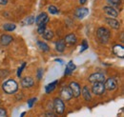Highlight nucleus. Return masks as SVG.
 <instances>
[{
	"label": "nucleus",
	"mask_w": 124,
	"mask_h": 117,
	"mask_svg": "<svg viewBox=\"0 0 124 117\" xmlns=\"http://www.w3.org/2000/svg\"><path fill=\"white\" fill-rule=\"evenodd\" d=\"M2 89L7 94H14L18 89V84L16 80L9 79L2 84Z\"/></svg>",
	"instance_id": "nucleus-1"
},
{
	"label": "nucleus",
	"mask_w": 124,
	"mask_h": 117,
	"mask_svg": "<svg viewBox=\"0 0 124 117\" xmlns=\"http://www.w3.org/2000/svg\"><path fill=\"white\" fill-rule=\"evenodd\" d=\"M110 35H111V31L107 28L104 27H100L96 30V37L98 39V41L101 44H106L108 43L109 39H110Z\"/></svg>",
	"instance_id": "nucleus-2"
},
{
	"label": "nucleus",
	"mask_w": 124,
	"mask_h": 117,
	"mask_svg": "<svg viewBox=\"0 0 124 117\" xmlns=\"http://www.w3.org/2000/svg\"><path fill=\"white\" fill-rule=\"evenodd\" d=\"M54 109L56 112V114L58 115H61L63 114L64 110H65V105H64V101L62 100L61 98H54Z\"/></svg>",
	"instance_id": "nucleus-3"
},
{
	"label": "nucleus",
	"mask_w": 124,
	"mask_h": 117,
	"mask_svg": "<svg viewBox=\"0 0 124 117\" xmlns=\"http://www.w3.org/2000/svg\"><path fill=\"white\" fill-rule=\"evenodd\" d=\"M92 91L95 95H101L104 93L105 91V87H104V83L103 82H96L93 83V87H92Z\"/></svg>",
	"instance_id": "nucleus-4"
},
{
	"label": "nucleus",
	"mask_w": 124,
	"mask_h": 117,
	"mask_svg": "<svg viewBox=\"0 0 124 117\" xmlns=\"http://www.w3.org/2000/svg\"><path fill=\"white\" fill-rule=\"evenodd\" d=\"M104 81H105V76H104V74L100 73H92L89 76V82L92 83V84L96 83V82H103L104 83Z\"/></svg>",
	"instance_id": "nucleus-5"
},
{
	"label": "nucleus",
	"mask_w": 124,
	"mask_h": 117,
	"mask_svg": "<svg viewBox=\"0 0 124 117\" xmlns=\"http://www.w3.org/2000/svg\"><path fill=\"white\" fill-rule=\"evenodd\" d=\"M69 88H70L72 93H73V97L78 98V97L80 96V94H81V88H80L78 83H77V82H71Z\"/></svg>",
	"instance_id": "nucleus-6"
},
{
	"label": "nucleus",
	"mask_w": 124,
	"mask_h": 117,
	"mask_svg": "<svg viewBox=\"0 0 124 117\" xmlns=\"http://www.w3.org/2000/svg\"><path fill=\"white\" fill-rule=\"evenodd\" d=\"M60 97L63 101H69L73 98V93L69 87L62 88L61 91H60Z\"/></svg>",
	"instance_id": "nucleus-7"
},
{
	"label": "nucleus",
	"mask_w": 124,
	"mask_h": 117,
	"mask_svg": "<svg viewBox=\"0 0 124 117\" xmlns=\"http://www.w3.org/2000/svg\"><path fill=\"white\" fill-rule=\"evenodd\" d=\"M89 14V9L87 8H78L76 11H75V16L78 18V19H83L84 17H86Z\"/></svg>",
	"instance_id": "nucleus-8"
},
{
	"label": "nucleus",
	"mask_w": 124,
	"mask_h": 117,
	"mask_svg": "<svg viewBox=\"0 0 124 117\" xmlns=\"http://www.w3.org/2000/svg\"><path fill=\"white\" fill-rule=\"evenodd\" d=\"M34 21L38 26L39 25H47V23L49 22V17L46 13H41L39 15H37V17L35 18Z\"/></svg>",
	"instance_id": "nucleus-9"
},
{
	"label": "nucleus",
	"mask_w": 124,
	"mask_h": 117,
	"mask_svg": "<svg viewBox=\"0 0 124 117\" xmlns=\"http://www.w3.org/2000/svg\"><path fill=\"white\" fill-rule=\"evenodd\" d=\"M20 84H21V87H22V88H31V87L34 85V81H33V79H32L31 77L26 76V77L22 78Z\"/></svg>",
	"instance_id": "nucleus-10"
},
{
	"label": "nucleus",
	"mask_w": 124,
	"mask_h": 117,
	"mask_svg": "<svg viewBox=\"0 0 124 117\" xmlns=\"http://www.w3.org/2000/svg\"><path fill=\"white\" fill-rule=\"evenodd\" d=\"M105 22H106V24L109 25L112 29H118L119 27H120V23L116 18H113V17H106L105 18Z\"/></svg>",
	"instance_id": "nucleus-11"
},
{
	"label": "nucleus",
	"mask_w": 124,
	"mask_h": 117,
	"mask_svg": "<svg viewBox=\"0 0 124 117\" xmlns=\"http://www.w3.org/2000/svg\"><path fill=\"white\" fill-rule=\"evenodd\" d=\"M104 87H105V89H108V90H114L116 89L117 84H116V81L114 79V78H108L104 81Z\"/></svg>",
	"instance_id": "nucleus-12"
},
{
	"label": "nucleus",
	"mask_w": 124,
	"mask_h": 117,
	"mask_svg": "<svg viewBox=\"0 0 124 117\" xmlns=\"http://www.w3.org/2000/svg\"><path fill=\"white\" fill-rule=\"evenodd\" d=\"M113 52L119 58L124 57V47L122 45H115L113 47Z\"/></svg>",
	"instance_id": "nucleus-13"
},
{
	"label": "nucleus",
	"mask_w": 124,
	"mask_h": 117,
	"mask_svg": "<svg viewBox=\"0 0 124 117\" xmlns=\"http://www.w3.org/2000/svg\"><path fill=\"white\" fill-rule=\"evenodd\" d=\"M103 11L104 13L106 14L107 15L113 17V18H116L118 16V12L114 8V7H111V6H105L103 8Z\"/></svg>",
	"instance_id": "nucleus-14"
},
{
	"label": "nucleus",
	"mask_w": 124,
	"mask_h": 117,
	"mask_svg": "<svg viewBox=\"0 0 124 117\" xmlns=\"http://www.w3.org/2000/svg\"><path fill=\"white\" fill-rule=\"evenodd\" d=\"M13 40H14V38H13L12 35H10V34H2L1 37H0V44L2 46H4V47H6V46L11 44L13 42Z\"/></svg>",
	"instance_id": "nucleus-15"
},
{
	"label": "nucleus",
	"mask_w": 124,
	"mask_h": 117,
	"mask_svg": "<svg viewBox=\"0 0 124 117\" xmlns=\"http://www.w3.org/2000/svg\"><path fill=\"white\" fill-rule=\"evenodd\" d=\"M64 41L67 45H76L78 42V38L75 33H69L65 36Z\"/></svg>",
	"instance_id": "nucleus-16"
},
{
	"label": "nucleus",
	"mask_w": 124,
	"mask_h": 117,
	"mask_svg": "<svg viewBox=\"0 0 124 117\" xmlns=\"http://www.w3.org/2000/svg\"><path fill=\"white\" fill-rule=\"evenodd\" d=\"M81 93H82V96L83 98L86 100V101H91L92 100V94H91V90L88 86H85L83 87V88L81 89Z\"/></svg>",
	"instance_id": "nucleus-17"
},
{
	"label": "nucleus",
	"mask_w": 124,
	"mask_h": 117,
	"mask_svg": "<svg viewBox=\"0 0 124 117\" xmlns=\"http://www.w3.org/2000/svg\"><path fill=\"white\" fill-rule=\"evenodd\" d=\"M76 65L74 64L73 61H69L67 66H66V70H65V75H70L71 73H73L76 70Z\"/></svg>",
	"instance_id": "nucleus-18"
},
{
	"label": "nucleus",
	"mask_w": 124,
	"mask_h": 117,
	"mask_svg": "<svg viewBox=\"0 0 124 117\" xmlns=\"http://www.w3.org/2000/svg\"><path fill=\"white\" fill-rule=\"evenodd\" d=\"M65 48H66V43H65L64 39L58 40V41L55 43V50H56L58 52H63V51H65Z\"/></svg>",
	"instance_id": "nucleus-19"
},
{
	"label": "nucleus",
	"mask_w": 124,
	"mask_h": 117,
	"mask_svg": "<svg viewBox=\"0 0 124 117\" xmlns=\"http://www.w3.org/2000/svg\"><path fill=\"white\" fill-rule=\"evenodd\" d=\"M41 35H42V36H43V38H44V39H46V40H52V39L54 38V34L53 30L46 29Z\"/></svg>",
	"instance_id": "nucleus-20"
},
{
	"label": "nucleus",
	"mask_w": 124,
	"mask_h": 117,
	"mask_svg": "<svg viewBox=\"0 0 124 117\" xmlns=\"http://www.w3.org/2000/svg\"><path fill=\"white\" fill-rule=\"evenodd\" d=\"M56 84H57V81H54L52 83H50L49 85H47L46 88H45V90H46V93H51L54 88L56 87Z\"/></svg>",
	"instance_id": "nucleus-21"
},
{
	"label": "nucleus",
	"mask_w": 124,
	"mask_h": 117,
	"mask_svg": "<svg viewBox=\"0 0 124 117\" xmlns=\"http://www.w3.org/2000/svg\"><path fill=\"white\" fill-rule=\"evenodd\" d=\"M3 29L5 30H7V31H13V30H15L16 29V24H14V23H6L3 26Z\"/></svg>",
	"instance_id": "nucleus-22"
},
{
	"label": "nucleus",
	"mask_w": 124,
	"mask_h": 117,
	"mask_svg": "<svg viewBox=\"0 0 124 117\" xmlns=\"http://www.w3.org/2000/svg\"><path fill=\"white\" fill-rule=\"evenodd\" d=\"M37 46H38V48H39L41 51H50V47H49L46 43H44L43 41H38V42H37Z\"/></svg>",
	"instance_id": "nucleus-23"
},
{
	"label": "nucleus",
	"mask_w": 124,
	"mask_h": 117,
	"mask_svg": "<svg viewBox=\"0 0 124 117\" xmlns=\"http://www.w3.org/2000/svg\"><path fill=\"white\" fill-rule=\"evenodd\" d=\"M48 11H49V13H50L51 15H57V14L59 13V11H58L57 7H55V6H54V5L49 6Z\"/></svg>",
	"instance_id": "nucleus-24"
},
{
	"label": "nucleus",
	"mask_w": 124,
	"mask_h": 117,
	"mask_svg": "<svg viewBox=\"0 0 124 117\" xmlns=\"http://www.w3.org/2000/svg\"><path fill=\"white\" fill-rule=\"evenodd\" d=\"M107 2L111 7H118L121 3L120 0H107Z\"/></svg>",
	"instance_id": "nucleus-25"
},
{
	"label": "nucleus",
	"mask_w": 124,
	"mask_h": 117,
	"mask_svg": "<svg viewBox=\"0 0 124 117\" xmlns=\"http://www.w3.org/2000/svg\"><path fill=\"white\" fill-rule=\"evenodd\" d=\"M34 20H35L34 16H29V17H27V18L23 21V23H24L25 25H31V24L34 23Z\"/></svg>",
	"instance_id": "nucleus-26"
},
{
	"label": "nucleus",
	"mask_w": 124,
	"mask_h": 117,
	"mask_svg": "<svg viewBox=\"0 0 124 117\" xmlns=\"http://www.w3.org/2000/svg\"><path fill=\"white\" fill-rule=\"evenodd\" d=\"M26 65H27V64L24 62V63H22V65H21V66L18 68V70H17V77H19V78H20L21 73H22V71H23V69L26 67Z\"/></svg>",
	"instance_id": "nucleus-27"
},
{
	"label": "nucleus",
	"mask_w": 124,
	"mask_h": 117,
	"mask_svg": "<svg viewBox=\"0 0 124 117\" xmlns=\"http://www.w3.org/2000/svg\"><path fill=\"white\" fill-rule=\"evenodd\" d=\"M36 97H32V98H31V99H29L28 100V107L29 108H32L33 107V104L36 102Z\"/></svg>",
	"instance_id": "nucleus-28"
},
{
	"label": "nucleus",
	"mask_w": 124,
	"mask_h": 117,
	"mask_svg": "<svg viewBox=\"0 0 124 117\" xmlns=\"http://www.w3.org/2000/svg\"><path fill=\"white\" fill-rule=\"evenodd\" d=\"M45 29H46V25H39L38 26V29H37V32L39 34H42Z\"/></svg>",
	"instance_id": "nucleus-29"
},
{
	"label": "nucleus",
	"mask_w": 124,
	"mask_h": 117,
	"mask_svg": "<svg viewBox=\"0 0 124 117\" xmlns=\"http://www.w3.org/2000/svg\"><path fill=\"white\" fill-rule=\"evenodd\" d=\"M0 117H8V113H7V110L0 108Z\"/></svg>",
	"instance_id": "nucleus-30"
},
{
	"label": "nucleus",
	"mask_w": 124,
	"mask_h": 117,
	"mask_svg": "<svg viewBox=\"0 0 124 117\" xmlns=\"http://www.w3.org/2000/svg\"><path fill=\"white\" fill-rule=\"evenodd\" d=\"M42 76H43V70L42 69H38L37 70V79H41Z\"/></svg>",
	"instance_id": "nucleus-31"
},
{
	"label": "nucleus",
	"mask_w": 124,
	"mask_h": 117,
	"mask_svg": "<svg viewBox=\"0 0 124 117\" xmlns=\"http://www.w3.org/2000/svg\"><path fill=\"white\" fill-rule=\"evenodd\" d=\"M82 46H83V49H82V50L80 51L81 52H82L83 51H85V50H86V49L88 48V45H87V41H86V40H84V41L82 42Z\"/></svg>",
	"instance_id": "nucleus-32"
},
{
	"label": "nucleus",
	"mask_w": 124,
	"mask_h": 117,
	"mask_svg": "<svg viewBox=\"0 0 124 117\" xmlns=\"http://www.w3.org/2000/svg\"><path fill=\"white\" fill-rule=\"evenodd\" d=\"M46 117H55L54 115V113H53V111H48L46 114Z\"/></svg>",
	"instance_id": "nucleus-33"
},
{
	"label": "nucleus",
	"mask_w": 124,
	"mask_h": 117,
	"mask_svg": "<svg viewBox=\"0 0 124 117\" xmlns=\"http://www.w3.org/2000/svg\"><path fill=\"white\" fill-rule=\"evenodd\" d=\"M8 3V0H0V5H6Z\"/></svg>",
	"instance_id": "nucleus-34"
},
{
	"label": "nucleus",
	"mask_w": 124,
	"mask_h": 117,
	"mask_svg": "<svg viewBox=\"0 0 124 117\" xmlns=\"http://www.w3.org/2000/svg\"><path fill=\"white\" fill-rule=\"evenodd\" d=\"M86 2H87V0H79V3H80L81 5H84Z\"/></svg>",
	"instance_id": "nucleus-35"
},
{
	"label": "nucleus",
	"mask_w": 124,
	"mask_h": 117,
	"mask_svg": "<svg viewBox=\"0 0 124 117\" xmlns=\"http://www.w3.org/2000/svg\"><path fill=\"white\" fill-rule=\"evenodd\" d=\"M121 41H122V42H123V41H124V38H123V32L121 33Z\"/></svg>",
	"instance_id": "nucleus-36"
},
{
	"label": "nucleus",
	"mask_w": 124,
	"mask_h": 117,
	"mask_svg": "<svg viewBox=\"0 0 124 117\" xmlns=\"http://www.w3.org/2000/svg\"><path fill=\"white\" fill-rule=\"evenodd\" d=\"M39 117H46V115H45V114H41Z\"/></svg>",
	"instance_id": "nucleus-37"
}]
</instances>
